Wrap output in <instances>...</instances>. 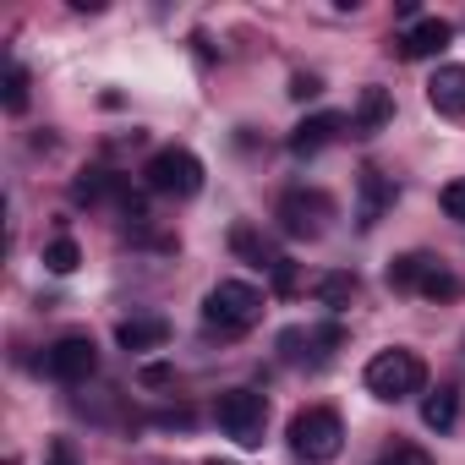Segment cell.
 <instances>
[{"label": "cell", "instance_id": "obj_20", "mask_svg": "<svg viewBox=\"0 0 465 465\" xmlns=\"http://www.w3.org/2000/svg\"><path fill=\"white\" fill-rule=\"evenodd\" d=\"M6 110H12V115L28 110V66H17V61L6 66Z\"/></svg>", "mask_w": 465, "mask_h": 465}, {"label": "cell", "instance_id": "obj_27", "mask_svg": "<svg viewBox=\"0 0 465 465\" xmlns=\"http://www.w3.org/2000/svg\"><path fill=\"white\" fill-rule=\"evenodd\" d=\"M45 465H77V460H72V454H66V449H55V454H50V460H45Z\"/></svg>", "mask_w": 465, "mask_h": 465}, {"label": "cell", "instance_id": "obj_18", "mask_svg": "<svg viewBox=\"0 0 465 465\" xmlns=\"http://www.w3.org/2000/svg\"><path fill=\"white\" fill-rule=\"evenodd\" d=\"M230 247H236V252H242L252 269H274V263H280V252H274V247L258 236V230H247V224L236 230V236H230Z\"/></svg>", "mask_w": 465, "mask_h": 465}, {"label": "cell", "instance_id": "obj_7", "mask_svg": "<svg viewBox=\"0 0 465 465\" xmlns=\"http://www.w3.org/2000/svg\"><path fill=\"white\" fill-rule=\"evenodd\" d=\"M45 372H50L55 383H88V378L99 372L94 340H88V334H61V340L45 351Z\"/></svg>", "mask_w": 465, "mask_h": 465}, {"label": "cell", "instance_id": "obj_2", "mask_svg": "<svg viewBox=\"0 0 465 465\" xmlns=\"http://www.w3.org/2000/svg\"><path fill=\"white\" fill-rule=\"evenodd\" d=\"M291 454L296 460H307V465H329V460H340V449H345V421H340V411H329V405H307V411H296L291 416Z\"/></svg>", "mask_w": 465, "mask_h": 465}, {"label": "cell", "instance_id": "obj_26", "mask_svg": "<svg viewBox=\"0 0 465 465\" xmlns=\"http://www.w3.org/2000/svg\"><path fill=\"white\" fill-rule=\"evenodd\" d=\"M137 378H143V383H148V389H164V383H175V372H170V367H164V361H153V367H143V372H137Z\"/></svg>", "mask_w": 465, "mask_h": 465}, {"label": "cell", "instance_id": "obj_4", "mask_svg": "<svg viewBox=\"0 0 465 465\" xmlns=\"http://www.w3.org/2000/svg\"><path fill=\"white\" fill-rule=\"evenodd\" d=\"M213 421L224 427V438H236L242 449H258L263 427H269V400L252 394V389H224L213 400Z\"/></svg>", "mask_w": 465, "mask_h": 465}, {"label": "cell", "instance_id": "obj_11", "mask_svg": "<svg viewBox=\"0 0 465 465\" xmlns=\"http://www.w3.org/2000/svg\"><path fill=\"white\" fill-rule=\"evenodd\" d=\"M340 132H345V115H334V110H323V115H307V121L291 132V153H318V148H329Z\"/></svg>", "mask_w": 465, "mask_h": 465}, {"label": "cell", "instance_id": "obj_28", "mask_svg": "<svg viewBox=\"0 0 465 465\" xmlns=\"http://www.w3.org/2000/svg\"><path fill=\"white\" fill-rule=\"evenodd\" d=\"M208 465H219V460H208Z\"/></svg>", "mask_w": 465, "mask_h": 465}, {"label": "cell", "instance_id": "obj_25", "mask_svg": "<svg viewBox=\"0 0 465 465\" xmlns=\"http://www.w3.org/2000/svg\"><path fill=\"white\" fill-rule=\"evenodd\" d=\"M269 274H274V291H280V296H291V291H296V263H291V258H280Z\"/></svg>", "mask_w": 465, "mask_h": 465}, {"label": "cell", "instance_id": "obj_21", "mask_svg": "<svg viewBox=\"0 0 465 465\" xmlns=\"http://www.w3.org/2000/svg\"><path fill=\"white\" fill-rule=\"evenodd\" d=\"M454 291H460V280H454L443 263H432V269H427V280H421V296H432V302H449Z\"/></svg>", "mask_w": 465, "mask_h": 465}, {"label": "cell", "instance_id": "obj_1", "mask_svg": "<svg viewBox=\"0 0 465 465\" xmlns=\"http://www.w3.org/2000/svg\"><path fill=\"white\" fill-rule=\"evenodd\" d=\"M258 318H263V291L247 285V280H219V285L203 296V329L219 334V340L247 334Z\"/></svg>", "mask_w": 465, "mask_h": 465}, {"label": "cell", "instance_id": "obj_16", "mask_svg": "<svg viewBox=\"0 0 465 465\" xmlns=\"http://www.w3.org/2000/svg\"><path fill=\"white\" fill-rule=\"evenodd\" d=\"M454 416H460V394H454V389H432V394L421 400V421H427L432 432H449Z\"/></svg>", "mask_w": 465, "mask_h": 465}, {"label": "cell", "instance_id": "obj_24", "mask_svg": "<svg viewBox=\"0 0 465 465\" xmlns=\"http://www.w3.org/2000/svg\"><path fill=\"white\" fill-rule=\"evenodd\" d=\"M318 94H323V83H318L312 72H296V77H291V99H318Z\"/></svg>", "mask_w": 465, "mask_h": 465}, {"label": "cell", "instance_id": "obj_10", "mask_svg": "<svg viewBox=\"0 0 465 465\" xmlns=\"http://www.w3.org/2000/svg\"><path fill=\"white\" fill-rule=\"evenodd\" d=\"M394 121V99H389V88H361V99H356V115H351V132H361V137H372V132H383Z\"/></svg>", "mask_w": 465, "mask_h": 465}, {"label": "cell", "instance_id": "obj_19", "mask_svg": "<svg viewBox=\"0 0 465 465\" xmlns=\"http://www.w3.org/2000/svg\"><path fill=\"white\" fill-rule=\"evenodd\" d=\"M77 263H83V247H77L72 236H55V242L45 247V269H50V274H77Z\"/></svg>", "mask_w": 465, "mask_h": 465}, {"label": "cell", "instance_id": "obj_6", "mask_svg": "<svg viewBox=\"0 0 465 465\" xmlns=\"http://www.w3.org/2000/svg\"><path fill=\"white\" fill-rule=\"evenodd\" d=\"M274 219H280V230H285V236H296V242H312V236H323V230H329V219H334V203H329V192H318V186H291V192L280 197Z\"/></svg>", "mask_w": 465, "mask_h": 465}, {"label": "cell", "instance_id": "obj_3", "mask_svg": "<svg viewBox=\"0 0 465 465\" xmlns=\"http://www.w3.org/2000/svg\"><path fill=\"white\" fill-rule=\"evenodd\" d=\"M361 383H367V394H378V400H411V394H421L427 367H421L416 351H400V345H394V351H378V356L367 361Z\"/></svg>", "mask_w": 465, "mask_h": 465}, {"label": "cell", "instance_id": "obj_15", "mask_svg": "<svg viewBox=\"0 0 465 465\" xmlns=\"http://www.w3.org/2000/svg\"><path fill=\"white\" fill-rule=\"evenodd\" d=\"M432 263H438V258H427V252H405V258L389 263V285H394V291H421V280H427Z\"/></svg>", "mask_w": 465, "mask_h": 465}, {"label": "cell", "instance_id": "obj_9", "mask_svg": "<svg viewBox=\"0 0 465 465\" xmlns=\"http://www.w3.org/2000/svg\"><path fill=\"white\" fill-rule=\"evenodd\" d=\"M389 208H394V181L367 164L361 181H356V230H378Z\"/></svg>", "mask_w": 465, "mask_h": 465}, {"label": "cell", "instance_id": "obj_13", "mask_svg": "<svg viewBox=\"0 0 465 465\" xmlns=\"http://www.w3.org/2000/svg\"><path fill=\"white\" fill-rule=\"evenodd\" d=\"M164 340H170V323L153 318V312H148V318H126V323L115 329V345H121V351H159Z\"/></svg>", "mask_w": 465, "mask_h": 465}, {"label": "cell", "instance_id": "obj_22", "mask_svg": "<svg viewBox=\"0 0 465 465\" xmlns=\"http://www.w3.org/2000/svg\"><path fill=\"white\" fill-rule=\"evenodd\" d=\"M378 465H438L421 443H394V449H383V460Z\"/></svg>", "mask_w": 465, "mask_h": 465}, {"label": "cell", "instance_id": "obj_23", "mask_svg": "<svg viewBox=\"0 0 465 465\" xmlns=\"http://www.w3.org/2000/svg\"><path fill=\"white\" fill-rule=\"evenodd\" d=\"M438 208H443L449 219H460V224H465V181H449V186L438 192Z\"/></svg>", "mask_w": 465, "mask_h": 465}, {"label": "cell", "instance_id": "obj_12", "mask_svg": "<svg viewBox=\"0 0 465 465\" xmlns=\"http://www.w3.org/2000/svg\"><path fill=\"white\" fill-rule=\"evenodd\" d=\"M427 99L438 115H465V66H438L427 83Z\"/></svg>", "mask_w": 465, "mask_h": 465}, {"label": "cell", "instance_id": "obj_14", "mask_svg": "<svg viewBox=\"0 0 465 465\" xmlns=\"http://www.w3.org/2000/svg\"><path fill=\"white\" fill-rule=\"evenodd\" d=\"M356 291H361V285H356V274H318V280H312V302H318V307H329V312L351 307V302H356Z\"/></svg>", "mask_w": 465, "mask_h": 465}, {"label": "cell", "instance_id": "obj_5", "mask_svg": "<svg viewBox=\"0 0 465 465\" xmlns=\"http://www.w3.org/2000/svg\"><path fill=\"white\" fill-rule=\"evenodd\" d=\"M143 181L148 192L159 197H197L203 192V159L192 148H159L148 164H143Z\"/></svg>", "mask_w": 465, "mask_h": 465}, {"label": "cell", "instance_id": "obj_17", "mask_svg": "<svg viewBox=\"0 0 465 465\" xmlns=\"http://www.w3.org/2000/svg\"><path fill=\"white\" fill-rule=\"evenodd\" d=\"M72 197H77V203H104V197H121V181H115L110 170H83V175L72 181Z\"/></svg>", "mask_w": 465, "mask_h": 465}, {"label": "cell", "instance_id": "obj_8", "mask_svg": "<svg viewBox=\"0 0 465 465\" xmlns=\"http://www.w3.org/2000/svg\"><path fill=\"white\" fill-rule=\"evenodd\" d=\"M449 39H454V28H449L443 17H421V23H411V28L394 39V50H400V61H432V55L449 50Z\"/></svg>", "mask_w": 465, "mask_h": 465}]
</instances>
